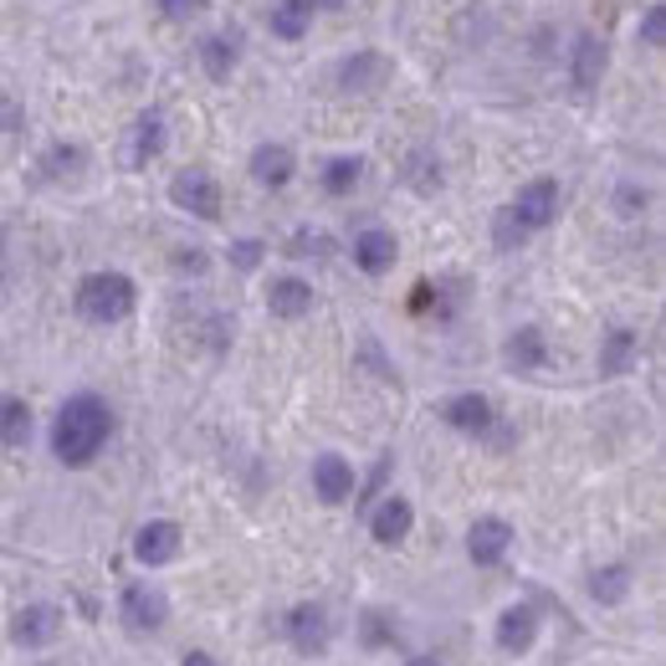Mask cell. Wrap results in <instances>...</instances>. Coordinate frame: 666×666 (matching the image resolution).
I'll use <instances>...</instances> for the list:
<instances>
[{
    "instance_id": "obj_1",
    "label": "cell",
    "mask_w": 666,
    "mask_h": 666,
    "mask_svg": "<svg viewBox=\"0 0 666 666\" xmlns=\"http://www.w3.org/2000/svg\"><path fill=\"white\" fill-rule=\"evenodd\" d=\"M108 430H113V415L98 395H73L57 411V426H52V451H57L67 467H88L98 451H103Z\"/></svg>"
},
{
    "instance_id": "obj_2",
    "label": "cell",
    "mask_w": 666,
    "mask_h": 666,
    "mask_svg": "<svg viewBox=\"0 0 666 666\" xmlns=\"http://www.w3.org/2000/svg\"><path fill=\"white\" fill-rule=\"evenodd\" d=\"M133 282L123 277V272H92V277H83V287H77V313L88 318V324H119V318H129L133 313Z\"/></svg>"
},
{
    "instance_id": "obj_3",
    "label": "cell",
    "mask_w": 666,
    "mask_h": 666,
    "mask_svg": "<svg viewBox=\"0 0 666 666\" xmlns=\"http://www.w3.org/2000/svg\"><path fill=\"white\" fill-rule=\"evenodd\" d=\"M170 200L179 210H190L195 221H216L221 216V185L206 175V170H179L175 185H170Z\"/></svg>"
},
{
    "instance_id": "obj_4",
    "label": "cell",
    "mask_w": 666,
    "mask_h": 666,
    "mask_svg": "<svg viewBox=\"0 0 666 666\" xmlns=\"http://www.w3.org/2000/svg\"><path fill=\"white\" fill-rule=\"evenodd\" d=\"M507 210L518 216L523 231H544V226L559 216V185H554V179H528Z\"/></svg>"
},
{
    "instance_id": "obj_5",
    "label": "cell",
    "mask_w": 666,
    "mask_h": 666,
    "mask_svg": "<svg viewBox=\"0 0 666 666\" xmlns=\"http://www.w3.org/2000/svg\"><path fill=\"white\" fill-rule=\"evenodd\" d=\"M170 605H164L160 590H149V585H129L123 590V625H129L133 636H149V631H160Z\"/></svg>"
},
{
    "instance_id": "obj_6",
    "label": "cell",
    "mask_w": 666,
    "mask_h": 666,
    "mask_svg": "<svg viewBox=\"0 0 666 666\" xmlns=\"http://www.w3.org/2000/svg\"><path fill=\"white\" fill-rule=\"evenodd\" d=\"M62 631V610L57 605H26L11 621V641L15 646H52Z\"/></svg>"
},
{
    "instance_id": "obj_7",
    "label": "cell",
    "mask_w": 666,
    "mask_h": 666,
    "mask_svg": "<svg viewBox=\"0 0 666 666\" xmlns=\"http://www.w3.org/2000/svg\"><path fill=\"white\" fill-rule=\"evenodd\" d=\"M287 636H293L297 652H324L328 636H334V621H328L324 605H293V615H287Z\"/></svg>"
},
{
    "instance_id": "obj_8",
    "label": "cell",
    "mask_w": 666,
    "mask_h": 666,
    "mask_svg": "<svg viewBox=\"0 0 666 666\" xmlns=\"http://www.w3.org/2000/svg\"><path fill=\"white\" fill-rule=\"evenodd\" d=\"M179 554V523L170 518H154L139 528V538H133V559L139 564H170Z\"/></svg>"
},
{
    "instance_id": "obj_9",
    "label": "cell",
    "mask_w": 666,
    "mask_h": 666,
    "mask_svg": "<svg viewBox=\"0 0 666 666\" xmlns=\"http://www.w3.org/2000/svg\"><path fill=\"white\" fill-rule=\"evenodd\" d=\"M513 548V528H507L503 518H477L472 533H467V554H472V564H498Z\"/></svg>"
},
{
    "instance_id": "obj_10",
    "label": "cell",
    "mask_w": 666,
    "mask_h": 666,
    "mask_svg": "<svg viewBox=\"0 0 666 666\" xmlns=\"http://www.w3.org/2000/svg\"><path fill=\"white\" fill-rule=\"evenodd\" d=\"M313 492H318L324 503H343V498L354 492V467L343 457H318L313 461Z\"/></svg>"
},
{
    "instance_id": "obj_11",
    "label": "cell",
    "mask_w": 666,
    "mask_h": 666,
    "mask_svg": "<svg viewBox=\"0 0 666 666\" xmlns=\"http://www.w3.org/2000/svg\"><path fill=\"white\" fill-rule=\"evenodd\" d=\"M533 636H538V610L533 605H513L503 621H498V652H507V656L528 652Z\"/></svg>"
},
{
    "instance_id": "obj_12",
    "label": "cell",
    "mask_w": 666,
    "mask_h": 666,
    "mask_svg": "<svg viewBox=\"0 0 666 666\" xmlns=\"http://www.w3.org/2000/svg\"><path fill=\"white\" fill-rule=\"evenodd\" d=\"M160 149H164V123H160V113H144V119L129 129V139H123V164L139 170V164H149Z\"/></svg>"
},
{
    "instance_id": "obj_13",
    "label": "cell",
    "mask_w": 666,
    "mask_h": 666,
    "mask_svg": "<svg viewBox=\"0 0 666 666\" xmlns=\"http://www.w3.org/2000/svg\"><path fill=\"white\" fill-rule=\"evenodd\" d=\"M266 308L277 313V318H303L313 308V287L303 277H277L266 287Z\"/></svg>"
},
{
    "instance_id": "obj_14",
    "label": "cell",
    "mask_w": 666,
    "mask_h": 666,
    "mask_svg": "<svg viewBox=\"0 0 666 666\" xmlns=\"http://www.w3.org/2000/svg\"><path fill=\"white\" fill-rule=\"evenodd\" d=\"M385 73H390V62L380 57V52H359V57H349L339 67V83L349 92H370V88H380V83H385Z\"/></svg>"
},
{
    "instance_id": "obj_15",
    "label": "cell",
    "mask_w": 666,
    "mask_h": 666,
    "mask_svg": "<svg viewBox=\"0 0 666 666\" xmlns=\"http://www.w3.org/2000/svg\"><path fill=\"white\" fill-rule=\"evenodd\" d=\"M411 503L405 498H385V503L374 507V518H370V533L380 538V544H400L405 533H411Z\"/></svg>"
},
{
    "instance_id": "obj_16",
    "label": "cell",
    "mask_w": 666,
    "mask_h": 666,
    "mask_svg": "<svg viewBox=\"0 0 666 666\" xmlns=\"http://www.w3.org/2000/svg\"><path fill=\"white\" fill-rule=\"evenodd\" d=\"M354 262L364 266L370 277L390 272V266H395V237H390V231H364V237L354 241Z\"/></svg>"
},
{
    "instance_id": "obj_17",
    "label": "cell",
    "mask_w": 666,
    "mask_h": 666,
    "mask_svg": "<svg viewBox=\"0 0 666 666\" xmlns=\"http://www.w3.org/2000/svg\"><path fill=\"white\" fill-rule=\"evenodd\" d=\"M252 175L262 179V185H272V190L287 185V179H293V149L287 144H262L252 154Z\"/></svg>"
},
{
    "instance_id": "obj_18",
    "label": "cell",
    "mask_w": 666,
    "mask_h": 666,
    "mask_svg": "<svg viewBox=\"0 0 666 666\" xmlns=\"http://www.w3.org/2000/svg\"><path fill=\"white\" fill-rule=\"evenodd\" d=\"M446 426H457V430H488L492 426V405L482 395H457V400H446Z\"/></svg>"
},
{
    "instance_id": "obj_19",
    "label": "cell",
    "mask_w": 666,
    "mask_h": 666,
    "mask_svg": "<svg viewBox=\"0 0 666 666\" xmlns=\"http://www.w3.org/2000/svg\"><path fill=\"white\" fill-rule=\"evenodd\" d=\"M600 73H605V46H600V36H579L575 42V88L590 92L600 83Z\"/></svg>"
},
{
    "instance_id": "obj_20",
    "label": "cell",
    "mask_w": 666,
    "mask_h": 666,
    "mask_svg": "<svg viewBox=\"0 0 666 666\" xmlns=\"http://www.w3.org/2000/svg\"><path fill=\"white\" fill-rule=\"evenodd\" d=\"M31 436V411L26 400L0 395V446H21Z\"/></svg>"
},
{
    "instance_id": "obj_21",
    "label": "cell",
    "mask_w": 666,
    "mask_h": 666,
    "mask_svg": "<svg viewBox=\"0 0 666 666\" xmlns=\"http://www.w3.org/2000/svg\"><path fill=\"white\" fill-rule=\"evenodd\" d=\"M308 15H313L308 0H287V6H277V11H272V36H282V42H297V36L308 31Z\"/></svg>"
},
{
    "instance_id": "obj_22",
    "label": "cell",
    "mask_w": 666,
    "mask_h": 666,
    "mask_svg": "<svg viewBox=\"0 0 666 666\" xmlns=\"http://www.w3.org/2000/svg\"><path fill=\"white\" fill-rule=\"evenodd\" d=\"M625 585H631V569H625V564H610V569H600V575L590 579V594L600 600V605H621Z\"/></svg>"
},
{
    "instance_id": "obj_23",
    "label": "cell",
    "mask_w": 666,
    "mask_h": 666,
    "mask_svg": "<svg viewBox=\"0 0 666 666\" xmlns=\"http://www.w3.org/2000/svg\"><path fill=\"white\" fill-rule=\"evenodd\" d=\"M631 359H636V334L615 328L610 343H605V354H600V374H625L631 370Z\"/></svg>"
},
{
    "instance_id": "obj_24",
    "label": "cell",
    "mask_w": 666,
    "mask_h": 666,
    "mask_svg": "<svg viewBox=\"0 0 666 666\" xmlns=\"http://www.w3.org/2000/svg\"><path fill=\"white\" fill-rule=\"evenodd\" d=\"M507 359H513L518 370H538V364H544V339H538V328H518V334L507 339Z\"/></svg>"
},
{
    "instance_id": "obj_25",
    "label": "cell",
    "mask_w": 666,
    "mask_h": 666,
    "mask_svg": "<svg viewBox=\"0 0 666 666\" xmlns=\"http://www.w3.org/2000/svg\"><path fill=\"white\" fill-rule=\"evenodd\" d=\"M200 57H206V73L221 83V77H231V67H237V46L226 42V36H210V42L200 46Z\"/></svg>"
},
{
    "instance_id": "obj_26",
    "label": "cell",
    "mask_w": 666,
    "mask_h": 666,
    "mask_svg": "<svg viewBox=\"0 0 666 666\" xmlns=\"http://www.w3.org/2000/svg\"><path fill=\"white\" fill-rule=\"evenodd\" d=\"M359 175H364V164H359V160H334L324 170V190L328 195H349L359 185Z\"/></svg>"
},
{
    "instance_id": "obj_27",
    "label": "cell",
    "mask_w": 666,
    "mask_h": 666,
    "mask_svg": "<svg viewBox=\"0 0 666 666\" xmlns=\"http://www.w3.org/2000/svg\"><path fill=\"white\" fill-rule=\"evenodd\" d=\"M523 237H528V231L518 226V216H513V210H498V221H492V241H498L503 252H513Z\"/></svg>"
},
{
    "instance_id": "obj_28",
    "label": "cell",
    "mask_w": 666,
    "mask_h": 666,
    "mask_svg": "<svg viewBox=\"0 0 666 666\" xmlns=\"http://www.w3.org/2000/svg\"><path fill=\"white\" fill-rule=\"evenodd\" d=\"M641 36H646L652 46L666 42V11H662V6H656V11H646V21H641Z\"/></svg>"
},
{
    "instance_id": "obj_29",
    "label": "cell",
    "mask_w": 666,
    "mask_h": 666,
    "mask_svg": "<svg viewBox=\"0 0 666 666\" xmlns=\"http://www.w3.org/2000/svg\"><path fill=\"white\" fill-rule=\"evenodd\" d=\"M231 262H237V266H241V272H252V266H256V262H262V247H256V241H241L237 252H231Z\"/></svg>"
},
{
    "instance_id": "obj_30",
    "label": "cell",
    "mask_w": 666,
    "mask_h": 666,
    "mask_svg": "<svg viewBox=\"0 0 666 666\" xmlns=\"http://www.w3.org/2000/svg\"><path fill=\"white\" fill-rule=\"evenodd\" d=\"M200 6H206V0H160V11H164V15H175V21H179V15H195Z\"/></svg>"
},
{
    "instance_id": "obj_31",
    "label": "cell",
    "mask_w": 666,
    "mask_h": 666,
    "mask_svg": "<svg viewBox=\"0 0 666 666\" xmlns=\"http://www.w3.org/2000/svg\"><path fill=\"white\" fill-rule=\"evenodd\" d=\"M621 206H625V210H636V206H646V195H636V190H621Z\"/></svg>"
},
{
    "instance_id": "obj_32",
    "label": "cell",
    "mask_w": 666,
    "mask_h": 666,
    "mask_svg": "<svg viewBox=\"0 0 666 666\" xmlns=\"http://www.w3.org/2000/svg\"><path fill=\"white\" fill-rule=\"evenodd\" d=\"M179 666H216V662H210L206 652H190V656H185V662H179Z\"/></svg>"
},
{
    "instance_id": "obj_33",
    "label": "cell",
    "mask_w": 666,
    "mask_h": 666,
    "mask_svg": "<svg viewBox=\"0 0 666 666\" xmlns=\"http://www.w3.org/2000/svg\"><path fill=\"white\" fill-rule=\"evenodd\" d=\"M411 666H441V662H436V656H415Z\"/></svg>"
},
{
    "instance_id": "obj_34",
    "label": "cell",
    "mask_w": 666,
    "mask_h": 666,
    "mask_svg": "<svg viewBox=\"0 0 666 666\" xmlns=\"http://www.w3.org/2000/svg\"><path fill=\"white\" fill-rule=\"evenodd\" d=\"M308 6H343V0H308Z\"/></svg>"
}]
</instances>
